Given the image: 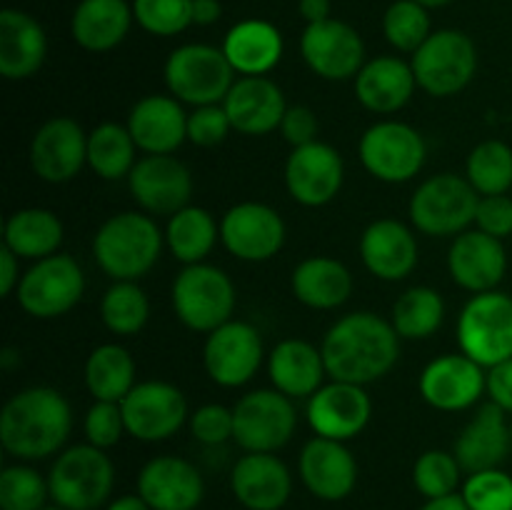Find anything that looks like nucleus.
<instances>
[{
	"instance_id": "nucleus-1",
	"label": "nucleus",
	"mask_w": 512,
	"mask_h": 510,
	"mask_svg": "<svg viewBox=\"0 0 512 510\" xmlns=\"http://www.w3.org/2000/svg\"><path fill=\"white\" fill-rule=\"evenodd\" d=\"M320 350L330 380L368 385L395 368L400 358V335L390 320L370 310H358L330 325Z\"/></svg>"
},
{
	"instance_id": "nucleus-2",
	"label": "nucleus",
	"mask_w": 512,
	"mask_h": 510,
	"mask_svg": "<svg viewBox=\"0 0 512 510\" xmlns=\"http://www.w3.org/2000/svg\"><path fill=\"white\" fill-rule=\"evenodd\" d=\"M73 430V410L60 390L33 385L15 393L0 413V445L18 460L60 453Z\"/></svg>"
},
{
	"instance_id": "nucleus-3",
	"label": "nucleus",
	"mask_w": 512,
	"mask_h": 510,
	"mask_svg": "<svg viewBox=\"0 0 512 510\" xmlns=\"http://www.w3.org/2000/svg\"><path fill=\"white\" fill-rule=\"evenodd\" d=\"M165 230L153 215L125 210L110 215L93 238V258L110 280H140L158 263Z\"/></svg>"
},
{
	"instance_id": "nucleus-4",
	"label": "nucleus",
	"mask_w": 512,
	"mask_h": 510,
	"mask_svg": "<svg viewBox=\"0 0 512 510\" xmlns=\"http://www.w3.org/2000/svg\"><path fill=\"white\" fill-rule=\"evenodd\" d=\"M170 300L185 328L195 333H213L215 328L233 320L235 285L218 265H185L173 280Z\"/></svg>"
},
{
	"instance_id": "nucleus-5",
	"label": "nucleus",
	"mask_w": 512,
	"mask_h": 510,
	"mask_svg": "<svg viewBox=\"0 0 512 510\" xmlns=\"http://www.w3.org/2000/svg\"><path fill=\"white\" fill-rule=\"evenodd\" d=\"M113 483V460L90 443L60 450L48 473L50 498L65 510H98L113 493Z\"/></svg>"
},
{
	"instance_id": "nucleus-6",
	"label": "nucleus",
	"mask_w": 512,
	"mask_h": 510,
	"mask_svg": "<svg viewBox=\"0 0 512 510\" xmlns=\"http://www.w3.org/2000/svg\"><path fill=\"white\" fill-rule=\"evenodd\" d=\"M235 83L233 65L223 48L208 43H188L175 48L165 60V85L180 103L218 105Z\"/></svg>"
},
{
	"instance_id": "nucleus-7",
	"label": "nucleus",
	"mask_w": 512,
	"mask_h": 510,
	"mask_svg": "<svg viewBox=\"0 0 512 510\" xmlns=\"http://www.w3.org/2000/svg\"><path fill=\"white\" fill-rule=\"evenodd\" d=\"M480 195L468 178L455 173H440L423 180L408 205L415 230L430 238L460 235L475 223Z\"/></svg>"
},
{
	"instance_id": "nucleus-8",
	"label": "nucleus",
	"mask_w": 512,
	"mask_h": 510,
	"mask_svg": "<svg viewBox=\"0 0 512 510\" xmlns=\"http://www.w3.org/2000/svg\"><path fill=\"white\" fill-rule=\"evenodd\" d=\"M418 88L433 98H450L478 73V48L463 30H438L410 58Z\"/></svg>"
},
{
	"instance_id": "nucleus-9",
	"label": "nucleus",
	"mask_w": 512,
	"mask_h": 510,
	"mask_svg": "<svg viewBox=\"0 0 512 510\" xmlns=\"http://www.w3.org/2000/svg\"><path fill=\"white\" fill-rule=\"evenodd\" d=\"M460 353L483 368L512 358V295L500 290L478 293L458 318Z\"/></svg>"
},
{
	"instance_id": "nucleus-10",
	"label": "nucleus",
	"mask_w": 512,
	"mask_h": 510,
	"mask_svg": "<svg viewBox=\"0 0 512 510\" xmlns=\"http://www.w3.org/2000/svg\"><path fill=\"white\" fill-rule=\"evenodd\" d=\"M233 440L245 453H275L293 440L298 410L293 398L275 388H260L233 405Z\"/></svg>"
},
{
	"instance_id": "nucleus-11",
	"label": "nucleus",
	"mask_w": 512,
	"mask_h": 510,
	"mask_svg": "<svg viewBox=\"0 0 512 510\" xmlns=\"http://www.w3.org/2000/svg\"><path fill=\"white\" fill-rule=\"evenodd\" d=\"M85 293L83 268L73 255L55 253L35 260L20 278L18 303L28 315L38 320H53L70 313Z\"/></svg>"
},
{
	"instance_id": "nucleus-12",
	"label": "nucleus",
	"mask_w": 512,
	"mask_h": 510,
	"mask_svg": "<svg viewBox=\"0 0 512 510\" xmlns=\"http://www.w3.org/2000/svg\"><path fill=\"white\" fill-rule=\"evenodd\" d=\"M365 170L380 183H408L423 170L425 140L420 130L403 120H380L370 125L358 143Z\"/></svg>"
},
{
	"instance_id": "nucleus-13",
	"label": "nucleus",
	"mask_w": 512,
	"mask_h": 510,
	"mask_svg": "<svg viewBox=\"0 0 512 510\" xmlns=\"http://www.w3.org/2000/svg\"><path fill=\"white\" fill-rule=\"evenodd\" d=\"M125 430L143 443L168 440L190 420L185 393L165 380H143L120 403Z\"/></svg>"
},
{
	"instance_id": "nucleus-14",
	"label": "nucleus",
	"mask_w": 512,
	"mask_h": 510,
	"mask_svg": "<svg viewBox=\"0 0 512 510\" xmlns=\"http://www.w3.org/2000/svg\"><path fill=\"white\" fill-rule=\"evenodd\" d=\"M263 360V338L248 320H228L205 338L203 368L220 388H240L250 383Z\"/></svg>"
},
{
	"instance_id": "nucleus-15",
	"label": "nucleus",
	"mask_w": 512,
	"mask_h": 510,
	"mask_svg": "<svg viewBox=\"0 0 512 510\" xmlns=\"http://www.w3.org/2000/svg\"><path fill=\"white\" fill-rule=\"evenodd\" d=\"M220 243L243 263H265L285 245V220L268 203H245L225 210L220 220Z\"/></svg>"
},
{
	"instance_id": "nucleus-16",
	"label": "nucleus",
	"mask_w": 512,
	"mask_h": 510,
	"mask_svg": "<svg viewBox=\"0 0 512 510\" xmlns=\"http://www.w3.org/2000/svg\"><path fill=\"white\" fill-rule=\"evenodd\" d=\"M300 55L305 65L323 80H355V75L368 63L358 30L335 18L305 25L300 35Z\"/></svg>"
},
{
	"instance_id": "nucleus-17",
	"label": "nucleus",
	"mask_w": 512,
	"mask_h": 510,
	"mask_svg": "<svg viewBox=\"0 0 512 510\" xmlns=\"http://www.w3.org/2000/svg\"><path fill=\"white\" fill-rule=\"evenodd\" d=\"M128 188L148 215H175L190 205L193 175L175 155H143L128 175Z\"/></svg>"
},
{
	"instance_id": "nucleus-18",
	"label": "nucleus",
	"mask_w": 512,
	"mask_h": 510,
	"mask_svg": "<svg viewBox=\"0 0 512 510\" xmlns=\"http://www.w3.org/2000/svg\"><path fill=\"white\" fill-rule=\"evenodd\" d=\"M345 183V163L333 145L315 140L293 148L285 163V188L295 203L323 208L338 198Z\"/></svg>"
},
{
	"instance_id": "nucleus-19",
	"label": "nucleus",
	"mask_w": 512,
	"mask_h": 510,
	"mask_svg": "<svg viewBox=\"0 0 512 510\" xmlns=\"http://www.w3.org/2000/svg\"><path fill=\"white\" fill-rule=\"evenodd\" d=\"M88 165V133L73 118H50L30 140V168L45 183H68Z\"/></svg>"
},
{
	"instance_id": "nucleus-20",
	"label": "nucleus",
	"mask_w": 512,
	"mask_h": 510,
	"mask_svg": "<svg viewBox=\"0 0 512 510\" xmlns=\"http://www.w3.org/2000/svg\"><path fill=\"white\" fill-rule=\"evenodd\" d=\"M305 415L315 435L348 443L368 428L373 400L365 385L330 380L318 393L310 395Z\"/></svg>"
},
{
	"instance_id": "nucleus-21",
	"label": "nucleus",
	"mask_w": 512,
	"mask_h": 510,
	"mask_svg": "<svg viewBox=\"0 0 512 510\" xmlns=\"http://www.w3.org/2000/svg\"><path fill=\"white\" fill-rule=\"evenodd\" d=\"M485 378L488 373L473 358L465 353H445L425 365L418 388L430 408L460 413L478 405L480 395L485 393Z\"/></svg>"
},
{
	"instance_id": "nucleus-22",
	"label": "nucleus",
	"mask_w": 512,
	"mask_h": 510,
	"mask_svg": "<svg viewBox=\"0 0 512 510\" xmlns=\"http://www.w3.org/2000/svg\"><path fill=\"white\" fill-rule=\"evenodd\" d=\"M448 270L455 285L470 293H488L495 290L508 270V253L503 240L483 233V230H465L455 235L448 250Z\"/></svg>"
},
{
	"instance_id": "nucleus-23",
	"label": "nucleus",
	"mask_w": 512,
	"mask_h": 510,
	"mask_svg": "<svg viewBox=\"0 0 512 510\" xmlns=\"http://www.w3.org/2000/svg\"><path fill=\"white\" fill-rule=\"evenodd\" d=\"M223 108L233 123V130L258 138L280 130L288 103L280 85L268 75H240L225 95Z\"/></svg>"
},
{
	"instance_id": "nucleus-24",
	"label": "nucleus",
	"mask_w": 512,
	"mask_h": 510,
	"mask_svg": "<svg viewBox=\"0 0 512 510\" xmlns=\"http://www.w3.org/2000/svg\"><path fill=\"white\" fill-rule=\"evenodd\" d=\"M138 495L153 510H195L205 495V483L190 460L158 455L140 470Z\"/></svg>"
},
{
	"instance_id": "nucleus-25",
	"label": "nucleus",
	"mask_w": 512,
	"mask_h": 510,
	"mask_svg": "<svg viewBox=\"0 0 512 510\" xmlns=\"http://www.w3.org/2000/svg\"><path fill=\"white\" fill-rule=\"evenodd\" d=\"M360 258L378 280L398 283L418 265V238L400 220H373L360 235Z\"/></svg>"
},
{
	"instance_id": "nucleus-26",
	"label": "nucleus",
	"mask_w": 512,
	"mask_h": 510,
	"mask_svg": "<svg viewBox=\"0 0 512 510\" xmlns=\"http://www.w3.org/2000/svg\"><path fill=\"white\" fill-rule=\"evenodd\" d=\"M298 468L305 488L315 498L330 500V503L348 498L353 493L355 483H358V463H355V455L340 440L315 435L313 440H308L303 445Z\"/></svg>"
},
{
	"instance_id": "nucleus-27",
	"label": "nucleus",
	"mask_w": 512,
	"mask_h": 510,
	"mask_svg": "<svg viewBox=\"0 0 512 510\" xmlns=\"http://www.w3.org/2000/svg\"><path fill=\"white\" fill-rule=\"evenodd\" d=\"M125 125L145 155H173L188 140V113L173 95L140 98Z\"/></svg>"
},
{
	"instance_id": "nucleus-28",
	"label": "nucleus",
	"mask_w": 512,
	"mask_h": 510,
	"mask_svg": "<svg viewBox=\"0 0 512 510\" xmlns=\"http://www.w3.org/2000/svg\"><path fill=\"white\" fill-rule=\"evenodd\" d=\"M512 448V430L505 420V410L495 403H485L475 410L470 423L460 430L453 445L463 473L473 475L480 470H493L508 460Z\"/></svg>"
},
{
	"instance_id": "nucleus-29",
	"label": "nucleus",
	"mask_w": 512,
	"mask_h": 510,
	"mask_svg": "<svg viewBox=\"0 0 512 510\" xmlns=\"http://www.w3.org/2000/svg\"><path fill=\"white\" fill-rule=\"evenodd\" d=\"M230 488L248 510H280L293 493V478L275 453H248L233 465Z\"/></svg>"
},
{
	"instance_id": "nucleus-30",
	"label": "nucleus",
	"mask_w": 512,
	"mask_h": 510,
	"mask_svg": "<svg viewBox=\"0 0 512 510\" xmlns=\"http://www.w3.org/2000/svg\"><path fill=\"white\" fill-rule=\"evenodd\" d=\"M418 80L413 65L395 55H380L368 60L355 75V98L370 113L390 115L403 110L413 98Z\"/></svg>"
},
{
	"instance_id": "nucleus-31",
	"label": "nucleus",
	"mask_w": 512,
	"mask_h": 510,
	"mask_svg": "<svg viewBox=\"0 0 512 510\" xmlns=\"http://www.w3.org/2000/svg\"><path fill=\"white\" fill-rule=\"evenodd\" d=\"M268 375L275 390L293 400H308L328 378L323 350L300 338H285L270 350Z\"/></svg>"
},
{
	"instance_id": "nucleus-32",
	"label": "nucleus",
	"mask_w": 512,
	"mask_h": 510,
	"mask_svg": "<svg viewBox=\"0 0 512 510\" xmlns=\"http://www.w3.org/2000/svg\"><path fill=\"white\" fill-rule=\"evenodd\" d=\"M48 55V35L33 15L5 8L0 13V75L5 80L33 78Z\"/></svg>"
},
{
	"instance_id": "nucleus-33",
	"label": "nucleus",
	"mask_w": 512,
	"mask_h": 510,
	"mask_svg": "<svg viewBox=\"0 0 512 510\" xmlns=\"http://www.w3.org/2000/svg\"><path fill=\"white\" fill-rule=\"evenodd\" d=\"M133 20L128 0H80L70 18V35L83 50L105 53L123 43Z\"/></svg>"
},
{
	"instance_id": "nucleus-34",
	"label": "nucleus",
	"mask_w": 512,
	"mask_h": 510,
	"mask_svg": "<svg viewBox=\"0 0 512 510\" xmlns=\"http://www.w3.org/2000/svg\"><path fill=\"white\" fill-rule=\"evenodd\" d=\"M223 53L235 73L268 75L283 58V35L270 20H240L225 33Z\"/></svg>"
},
{
	"instance_id": "nucleus-35",
	"label": "nucleus",
	"mask_w": 512,
	"mask_h": 510,
	"mask_svg": "<svg viewBox=\"0 0 512 510\" xmlns=\"http://www.w3.org/2000/svg\"><path fill=\"white\" fill-rule=\"evenodd\" d=\"M290 288L298 303L313 310H335L348 303L353 293V275L340 260L313 255L295 265Z\"/></svg>"
},
{
	"instance_id": "nucleus-36",
	"label": "nucleus",
	"mask_w": 512,
	"mask_h": 510,
	"mask_svg": "<svg viewBox=\"0 0 512 510\" xmlns=\"http://www.w3.org/2000/svg\"><path fill=\"white\" fill-rule=\"evenodd\" d=\"M65 228L48 208H23L8 215L3 225V245L20 260L50 258L63 245Z\"/></svg>"
},
{
	"instance_id": "nucleus-37",
	"label": "nucleus",
	"mask_w": 512,
	"mask_h": 510,
	"mask_svg": "<svg viewBox=\"0 0 512 510\" xmlns=\"http://www.w3.org/2000/svg\"><path fill=\"white\" fill-rule=\"evenodd\" d=\"M220 238V225L213 213L198 205H185L175 215H170L165 225V245L170 255L183 265L205 263L210 250Z\"/></svg>"
},
{
	"instance_id": "nucleus-38",
	"label": "nucleus",
	"mask_w": 512,
	"mask_h": 510,
	"mask_svg": "<svg viewBox=\"0 0 512 510\" xmlns=\"http://www.w3.org/2000/svg\"><path fill=\"white\" fill-rule=\"evenodd\" d=\"M85 388L93 400L123 403L135 388V360L128 348L118 343H103L85 360Z\"/></svg>"
},
{
	"instance_id": "nucleus-39",
	"label": "nucleus",
	"mask_w": 512,
	"mask_h": 510,
	"mask_svg": "<svg viewBox=\"0 0 512 510\" xmlns=\"http://www.w3.org/2000/svg\"><path fill=\"white\" fill-rule=\"evenodd\" d=\"M445 320V300L430 285H413L405 290L393 305V323L395 333L400 340H425L433 338Z\"/></svg>"
},
{
	"instance_id": "nucleus-40",
	"label": "nucleus",
	"mask_w": 512,
	"mask_h": 510,
	"mask_svg": "<svg viewBox=\"0 0 512 510\" xmlns=\"http://www.w3.org/2000/svg\"><path fill=\"white\" fill-rule=\"evenodd\" d=\"M135 145L128 125L100 123L88 133V165L103 180H123L135 168Z\"/></svg>"
},
{
	"instance_id": "nucleus-41",
	"label": "nucleus",
	"mask_w": 512,
	"mask_h": 510,
	"mask_svg": "<svg viewBox=\"0 0 512 510\" xmlns=\"http://www.w3.org/2000/svg\"><path fill=\"white\" fill-rule=\"evenodd\" d=\"M150 300L138 280H115L100 300V320L115 335H135L148 325Z\"/></svg>"
},
{
	"instance_id": "nucleus-42",
	"label": "nucleus",
	"mask_w": 512,
	"mask_h": 510,
	"mask_svg": "<svg viewBox=\"0 0 512 510\" xmlns=\"http://www.w3.org/2000/svg\"><path fill=\"white\" fill-rule=\"evenodd\" d=\"M465 178L478 195H505L512 188V148L503 140H483L465 163Z\"/></svg>"
},
{
	"instance_id": "nucleus-43",
	"label": "nucleus",
	"mask_w": 512,
	"mask_h": 510,
	"mask_svg": "<svg viewBox=\"0 0 512 510\" xmlns=\"http://www.w3.org/2000/svg\"><path fill=\"white\" fill-rule=\"evenodd\" d=\"M383 33L395 50L413 55L433 35L428 8L415 0H395L383 15Z\"/></svg>"
},
{
	"instance_id": "nucleus-44",
	"label": "nucleus",
	"mask_w": 512,
	"mask_h": 510,
	"mask_svg": "<svg viewBox=\"0 0 512 510\" xmlns=\"http://www.w3.org/2000/svg\"><path fill=\"white\" fill-rule=\"evenodd\" d=\"M50 498V485L30 465H8L0 473V508L43 510Z\"/></svg>"
},
{
	"instance_id": "nucleus-45",
	"label": "nucleus",
	"mask_w": 512,
	"mask_h": 510,
	"mask_svg": "<svg viewBox=\"0 0 512 510\" xmlns=\"http://www.w3.org/2000/svg\"><path fill=\"white\" fill-rule=\"evenodd\" d=\"M460 468L458 458L445 450H425L413 465V483L420 495L428 500L445 498V495H455L460 488Z\"/></svg>"
},
{
	"instance_id": "nucleus-46",
	"label": "nucleus",
	"mask_w": 512,
	"mask_h": 510,
	"mask_svg": "<svg viewBox=\"0 0 512 510\" xmlns=\"http://www.w3.org/2000/svg\"><path fill=\"white\" fill-rule=\"evenodd\" d=\"M133 15L145 33L173 38L193 25V0H133Z\"/></svg>"
},
{
	"instance_id": "nucleus-47",
	"label": "nucleus",
	"mask_w": 512,
	"mask_h": 510,
	"mask_svg": "<svg viewBox=\"0 0 512 510\" xmlns=\"http://www.w3.org/2000/svg\"><path fill=\"white\" fill-rule=\"evenodd\" d=\"M463 500L470 510H512V475L505 470H480L463 483Z\"/></svg>"
},
{
	"instance_id": "nucleus-48",
	"label": "nucleus",
	"mask_w": 512,
	"mask_h": 510,
	"mask_svg": "<svg viewBox=\"0 0 512 510\" xmlns=\"http://www.w3.org/2000/svg\"><path fill=\"white\" fill-rule=\"evenodd\" d=\"M85 438L90 445L100 450H108L120 443L128 430H125V418L120 403H108V400H95L85 413Z\"/></svg>"
},
{
	"instance_id": "nucleus-49",
	"label": "nucleus",
	"mask_w": 512,
	"mask_h": 510,
	"mask_svg": "<svg viewBox=\"0 0 512 510\" xmlns=\"http://www.w3.org/2000/svg\"><path fill=\"white\" fill-rule=\"evenodd\" d=\"M190 433L198 443L203 445H223L228 440H233L235 433V418H233V408H225L220 403H208L200 405L198 410L190 413Z\"/></svg>"
},
{
	"instance_id": "nucleus-50",
	"label": "nucleus",
	"mask_w": 512,
	"mask_h": 510,
	"mask_svg": "<svg viewBox=\"0 0 512 510\" xmlns=\"http://www.w3.org/2000/svg\"><path fill=\"white\" fill-rule=\"evenodd\" d=\"M233 130L223 103L218 105H200L193 113H188V140L198 148H215L228 138Z\"/></svg>"
},
{
	"instance_id": "nucleus-51",
	"label": "nucleus",
	"mask_w": 512,
	"mask_h": 510,
	"mask_svg": "<svg viewBox=\"0 0 512 510\" xmlns=\"http://www.w3.org/2000/svg\"><path fill=\"white\" fill-rule=\"evenodd\" d=\"M475 225L493 238L505 240L512 235V198L505 195H480L475 210Z\"/></svg>"
},
{
	"instance_id": "nucleus-52",
	"label": "nucleus",
	"mask_w": 512,
	"mask_h": 510,
	"mask_svg": "<svg viewBox=\"0 0 512 510\" xmlns=\"http://www.w3.org/2000/svg\"><path fill=\"white\" fill-rule=\"evenodd\" d=\"M280 133H283V138L288 140L293 148L315 143L320 133L318 115H315V110L308 108V105H288L283 123H280Z\"/></svg>"
},
{
	"instance_id": "nucleus-53",
	"label": "nucleus",
	"mask_w": 512,
	"mask_h": 510,
	"mask_svg": "<svg viewBox=\"0 0 512 510\" xmlns=\"http://www.w3.org/2000/svg\"><path fill=\"white\" fill-rule=\"evenodd\" d=\"M485 393L490 395V403L503 408L505 413H512V358L488 368Z\"/></svg>"
},
{
	"instance_id": "nucleus-54",
	"label": "nucleus",
	"mask_w": 512,
	"mask_h": 510,
	"mask_svg": "<svg viewBox=\"0 0 512 510\" xmlns=\"http://www.w3.org/2000/svg\"><path fill=\"white\" fill-rule=\"evenodd\" d=\"M20 278H23V275H20V258L13 250H8L3 245V248H0V295H3V298L13 295L15 290H18Z\"/></svg>"
},
{
	"instance_id": "nucleus-55",
	"label": "nucleus",
	"mask_w": 512,
	"mask_h": 510,
	"mask_svg": "<svg viewBox=\"0 0 512 510\" xmlns=\"http://www.w3.org/2000/svg\"><path fill=\"white\" fill-rule=\"evenodd\" d=\"M330 0H298V13L300 18L308 25L323 23V20L330 18Z\"/></svg>"
},
{
	"instance_id": "nucleus-56",
	"label": "nucleus",
	"mask_w": 512,
	"mask_h": 510,
	"mask_svg": "<svg viewBox=\"0 0 512 510\" xmlns=\"http://www.w3.org/2000/svg\"><path fill=\"white\" fill-rule=\"evenodd\" d=\"M223 15L220 0H193V25H213Z\"/></svg>"
},
{
	"instance_id": "nucleus-57",
	"label": "nucleus",
	"mask_w": 512,
	"mask_h": 510,
	"mask_svg": "<svg viewBox=\"0 0 512 510\" xmlns=\"http://www.w3.org/2000/svg\"><path fill=\"white\" fill-rule=\"evenodd\" d=\"M420 510H470L468 503L463 500V495H445V498L428 500Z\"/></svg>"
},
{
	"instance_id": "nucleus-58",
	"label": "nucleus",
	"mask_w": 512,
	"mask_h": 510,
	"mask_svg": "<svg viewBox=\"0 0 512 510\" xmlns=\"http://www.w3.org/2000/svg\"><path fill=\"white\" fill-rule=\"evenodd\" d=\"M105 510H153V508H150L140 495H123V498L113 500Z\"/></svg>"
},
{
	"instance_id": "nucleus-59",
	"label": "nucleus",
	"mask_w": 512,
	"mask_h": 510,
	"mask_svg": "<svg viewBox=\"0 0 512 510\" xmlns=\"http://www.w3.org/2000/svg\"><path fill=\"white\" fill-rule=\"evenodd\" d=\"M415 3H420L423 8H428V10H433V8H443V5L453 3V0H415Z\"/></svg>"
},
{
	"instance_id": "nucleus-60",
	"label": "nucleus",
	"mask_w": 512,
	"mask_h": 510,
	"mask_svg": "<svg viewBox=\"0 0 512 510\" xmlns=\"http://www.w3.org/2000/svg\"><path fill=\"white\" fill-rule=\"evenodd\" d=\"M43 510H65V508H60V505H45Z\"/></svg>"
},
{
	"instance_id": "nucleus-61",
	"label": "nucleus",
	"mask_w": 512,
	"mask_h": 510,
	"mask_svg": "<svg viewBox=\"0 0 512 510\" xmlns=\"http://www.w3.org/2000/svg\"><path fill=\"white\" fill-rule=\"evenodd\" d=\"M510 430H512V423H510Z\"/></svg>"
}]
</instances>
